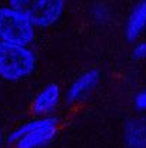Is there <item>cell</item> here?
Instances as JSON below:
<instances>
[{
	"instance_id": "1",
	"label": "cell",
	"mask_w": 146,
	"mask_h": 148,
	"mask_svg": "<svg viewBox=\"0 0 146 148\" xmlns=\"http://www.w3.org/2000/svg\"><path fill=\"white\" fill-rule=\"evenodd\" d=\"M36 66L35 55L24 46L0 42V76L20 81L32 75Z\"/></svg>"
},
{
	"instance_id": "2",
	"label": "cell",
	"mask_w": 146,
	"mask_h": 148,
	"mask_svg": "<svg viewBox=\"0 0 146 148\" xmlns=\"http://www.w3.org/2000/svg\"><path fill=\"white\" fill-rule=\"evenodd\" d=\"M10 4L33 26L48 27L59 20L65 0H10Z\"/></svg>"
},
{
	"instance_id": "3",
	"label": "cell",
	"mask_w": 146,
	"mask_h": 148,
	"mask_svg": "<svg viewBox=\"0 0 146 148\" xmlns=\"http://www.w3.org/2000/svg\"><path fill=\"white\" fill-rule=\"evenodd\" d=\"M57 128L56 118H40L30 121L14 130L9 141L16 144V148H39L45 145L54 135Z\"/></svg>"
},
{
	"instance_id": "4",
	"label": "cell",
	"mask_w": 146,
	"mask_h": 148,
	"mask_svg": "<svg viewBox=\"0 0 146 148\" xmlns=\"http://www.w3.org/2000/svg\"><path fill=\"white\" fill-rule=\"evenodd\" d=\"M33 39V25L13 7H0V40L24 46Z\"/></svg>"
},
{
	"instance_id": "5",
	"label": "cell",
	"mask_w": 146,
	"mask_h": 148,
	"mask_svg": "<svg viewBox=\"0 0 146 148\" xmlns=\"http://www.w3.org/2000/svg\"><path fill=\"white\" fill-rule=\"evenodd\" d=\"M100 79V72L93 69V71H89L86 72L85 75H82L79 79H76L72 86L69 88L67 91V95H66V99L73 102V101H77L82 97H85V94H88L95 85L97 84V81Z\"/></svg>"
},
{
	"instance_id": "6",
	"label": "cell",
	"mask_w": 146,
	"mask_h": 148,
	"mask_svg": "<svg viewBox=\"0 0 146 148\" xmlns=\"http://www.w3.org/2000/svg\"><path fill=\"white\" fill-rule=\"evenodd\" d=\"M60 97V89L57 85L54 84H50L49 86H46L33 102V111L36 114H45L50 111L59 101Z\"/></svg>"
},
{
	"instance_id": "7",
	"label": "cell",
	"mask_w": 146,
	"mask_h": 148,
	"mask_svg": "<svg viewBox=\"0 0 146 148\" xmlns=\"http://www.w3.org/2000/svg\"><path fill=\"white\" fill-rule=\"evenodd\" d=\"M146 26V0H142L138 7L132 12L128 25H126V36L129 40L138 38V35L143 30Z\"/></svg>"
},
{
	"instance_id": "8",
	"label": "cell",
	"mask_w": 146,
	"mask_h": 148,
	"mask_svg": "<svg viewBox=\"0 0 146 148\" xmlns=\"http://www.w3.org/2000/svg\"><path fill=\"white\" fill-rule=\"evenodd\" d=\"M128 144L132 148H145L146 147V125L142 124H133V127L129 128L128 134Z\"/></svg>"
},
{
	"instance_id": "9",
	"label": "cell",
	"mask_w": 146,
	"mask_h": 148,
	"mask_svg": "<svg viewBox=\"0 0 146 148\" xmlns=\"http://www.w3.org/2000/svg\"><path fill=\"white\" fill-rule=\"evenodd\" d=\"M136 108L138 109H146V91L141 92L136 97Z\"/></svg>"
},
{
	"instance_id": "10",
	"label": "cell",
	"mask_w": 146,
	"mask_h": 148,
	"mask_svg": "<svg viewBox=\"0 0 146 148\" xmlns=\"http://www.w3.org/2000/svg\"><path fill=\"white\" fill-rule=\"evenodd\" d=\"M136 58H143L146 56V43H142V45H139L136 50H135V53H133Z\"/></svg>"
},
{
	"instance_id": "11",
	"label": "cell",
	"mask_w": 146,
	"mask_h": 148,
	"mask_svg": "<svg viewBox=\"0 0 146 148\" xmlns=\"http://www.w3.org/2000/svg\"><path fill=\"white\" fill-rule=\"evenodd\" d=\"M0 147H1V137H0Z\"/></svg>"
}]
</instances>
